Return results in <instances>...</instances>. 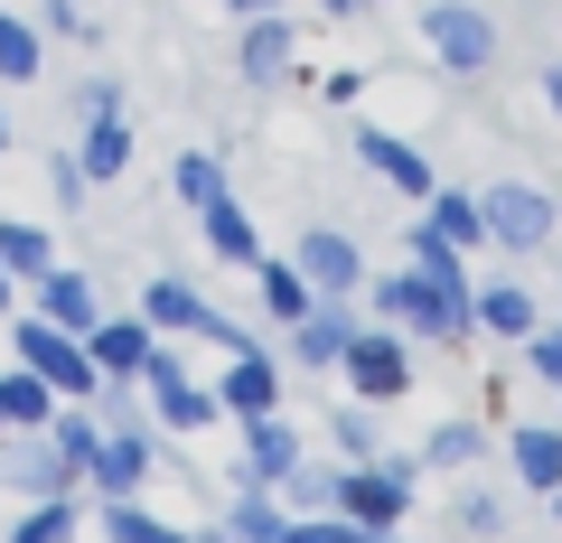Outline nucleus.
Instances as JSON below:
<instances>
[{
	"label": "nucleus",
	"instance_id": "1",
	"mask_svg": "<svg viewBox=\"0 0 562 543\" xmlns=\"http://www.w3.org/2000/svg\"><path fill=\"white\" fill-rule=\"evenodd\" d=\"M375 309H384V328H403V338H422V347H460V338H479V291H469V282L384 272V282H375Z\"/></svg>",
	"mask_w": 562,
	"mask_h": 543
},
{
	"label": "nucleus",
	"instance_id": "2",
	"mask_svg": "<svg viewBox=\"0 0 562 543\" xmlns=\"http://www.w3.org/2000/svg\"><path fill=\"white\" fill-rule=\"evenodd\" d=\"M413 487H422V460H366V468H347V487H338V516L357 524V534H394L403 524V506H413Z\"/></svg>",
	"mask_w": 562,
	"mask_h": 543
},
{
	"label": "nucleus",
	"instance_id": "3",
	"mask_svg": "<svg viewBox=\"0 0 562 543\" xmlns=\"http://www.w3.org/2000/svg\"><path fill=\"white\" fill-rule=\"evenodd\" d=\"M20 365L57 384V403H94V394H103L94 347H85L76 328H57V319H20Z\"/></svg>",
	"mask_w": 562,
	"mask_h": 543
},
{
	"label": "nucleus",
	"instance_id": "4",
	"mask_svg": "<svg viewBox=\"0 0 562 543\" xmlns=\"http://www.w3.org/2000/svg\"><path fill=\"white\" fill-rule=\"evenodd\" d=\"M422 47H431L450 76H487V66H497V20L469 10V0H431V10H422Z\"/></svg>",
	"mask_w": 562,
	"mask_h": 543
},
{
	"label": "nucleus",
	"instance_id": "5",
	"mask_svg": "<svg viewBox=\"0 0 562 543\" xmlns=\"http://www.w3.org/2000/svg\"><path fill=\"white\" fill-rule=\"evenodd\" d=\"M338 375L357 384V403H394L413 394V347H403V328H357L338 357Z\"/></svg>",
	"mask_w": 562,
	"mask_h": 543
},
{
	"label": "nucleus",
	"instance_id": "6",
	"mask_svg": "<svg viewBox=\"0 0 562 543\" xmlns=\"http://www.w3.org/2000/svg\"><path fill=\"white\" fill-rule=\"evenodd\" d=\"M487 244H506V253H543L553 244V197H543L535 179H506V188H487Z\"/></svg>",
	"mask_w": 562,
	"mask_h": 543
},
{
	"label": "nucleus",
	"instance_id": "7",
	"mask_svg": "<svg viewBox=\"0 0 562 543\" xmlns=\"http://www.w3.org/2000/svg\"><path fill=\"white\" fill-rule=\"evenodd\" d=\"M0 487H20L29 506H38V497H76V468H66V450L47 441V431H10V450H0Z\"/></svg>",
	"mask_w": 562,
	"mask_h": 543
},
{
	"label": "nucleus",
	"instance_id": "8",
	"mask_svg": "<svg viewBox=\"0 0 562 543\" xmlns=\"http://www.w3.org/2000/svg\"><path fill=\"white\" fill-rule=\"evenodd\" d=\"M150 468H160V450H150V431H103L94 441V460H85V487H94V497H140V478H150Z\"/></svg>",
	"mask_w": 562,
	"mask_h": 543
},
{
	"label": "nucleus",
	"instance_id": "9",
	"mask_svg": "<svg viewBox=\"0 0 562 543\" xmlns=\"http://www.w3.org/2000/svg\"><path fill=\"white\" fill-rule=\"evenodd\" d=\"M291 66H301V29L281 20V10H254L244 38H235V76H244V84H281Z\"/></svg>",
	"mask_w": 562,
	"mask_h": 543
},
{
	"label": "nucleus",
	"instance_id": "10",
	"mask_svg": "<svg viewBox=\"0 0 562 543\" xmlns=\"http://www.w3.org/2000/svg\"><path fill=\"white\" fill-rule=\"evenodd\" d=\"M216 403L235 412V422L281 412V365H272V347H235V357H225V375H216Z\"/></svg>",
	"mask_w": 562,
	"mask_h": 543
},
{
	"label": "nucleus",
	"instance_id": "11",
	"mask_svg": "<svg viewBox=\"0 0 562 543\" xmlns=\"http://www.w3.org/2000/svg\"><path fill=\"white\" fill-rule=\"evenodd\" d=\"M357 160L375 169V179L394 188V197H431V188H441V179H431V160H422L413 142H394L384 122H357Z\"/></svg>",
	"mask_w": 562,
	"mask_h": 543
},
{
	"label": "nucleus",
	"instance_id": "12",
	"mask_svg": "<svg viewBox=\"0 0 562 543\" xmlns=\"http://www.w3.org/2000/svg\"><path fill=\"white\" fill-rule=\"evenodd\" d=\"M291 262H301V272H310V291H319V301H347V291L366 282L357 244H347L338 225H310V235H301V253H291Z\"/></svg>",
	"mask_w": 562,
	"mask_h": 543
},
{
	"label": "nucleus",
	"instance_id": "13",
	"mask_svg": "<svg viewBox=\"0 0 562 543\" xmlns=\"http://www.w3.org/2000/svg\"><path fill=\"white\" fill-rule=\"evenodd\" d=\"M85 347H94V375L103 384H132L140 365H150V347H160V328H150V319H94Z\"/></svg>",
	"mask_w": 562,
	"mask_h": 543
},
{
	"label": "nucleus",
	"instance_id": "14",
	"mask_svg": "<svg viewBox=\"0 0 562 543\" xmlns=\"http://www.w3.org/2000/svg\"><path fill=\"white\" fill-rule=\"evenodd\" d=\"M347 338H357V309H347V301H310L301 319H291V357H301L310 375H319V365H338Z\"/></svg>",
	"mask_w": 562,
	"mask_h": 543
},
{
	"label": "nucleus",
	"instance_id": "15",
	"mask_svg": "<svg viewBox=\"0 0 562 543\" xmlns=\"http://www.w3.org/2000/svg\"><path fill=\"white\" fill-rule=\"evenodd\" d=\"M291 460H301V431L281 422V412H254L244 422V487H281Z\"/></svg>",
	"mask_w": 562,
	"mask_h": 543
},
{
	"label": "nucleus",
	"instance_id": "16",
	"mask_svg": "<svg viewBox=\"0 0 562 543\" xmlns=\"http://www.w3.org/2000/svg\"><path fill=\"white\" fill-rule=\"evenodd\" d=\"M140 319L160 328V338H198V328H206V301H198V282H179V272H160V282L140 291Z\"/></svg>",
	"mask_w": 562,
	"mask_h": 543
},
{
	"label": "nucleus",
	"instance_id": "17",
	"mask_svg": "<svg viewBox=\"0 0 562 543\" xmlns=\"http://www.w3.org/2000/svg\"><path fill=\"white\" fill-rule=\"evenodd\" d=\"M38 319H57V328H94L103 319V291H94V272H47L38 282Z\"/></svg>",
	"mask_w": 562,
	"mask_h": 543
},
{
	"label": "nucleus",
	"instance_id": "18",
	"mask_svg": "<svg viewBox=\"0 0 562 543\" xmlns=\"http://www.w3.org/2000/svg\"><path fill=\"white\" fill-rule=\"evenodd\" d=\"M57 422V384L29 375V365H10L0 375V431H47Z\"/></svg>",
	"mask_w": 562,
	"mask_h": 543
},
{
	"label": "nucleus",
	"instance_id": "19",
	"mask_svg": "<svg viewBox=\"0 0 562 543\" xmlns=\"http://www.w3.org/2000/svg\"><path fill=\"white\" fill-rule=\"evenodd\" d=\"M254 301L272 309L281 328H291L310 301H319V291H310V272H301V262H272V253H254Z\"/></svg>",
	"mask_w": 562,
	"mask_h": 543
},
{
	"label": "nucleus",
	"instance_id": "20",
	"mask_svg": "<svg viewBox=\"0 0 562 543\" xmlns=\"http://www.w3.org/2000/svg\"><path fill=\"white\" fill-rule=\"evenodd\" d=\"M338 487H347V468H319V460L301 450V460H291V478H281L272 497L291 506V516H338Z\"/></svg>",
	"mask_w": 562,
	"mask_h": 543
},
{
	"label": "nucleus",
	"instance_id": "21",
	"mask_svg": "<svg viewBox=\"0 0 562 543\" xmlns=\"http://www.w3.org/2000/svg\"><path fill=\"white\" fill-rule=\"evenodd\" d=\"M76 160H85V179H122V169H132V122H122V113H94V122H85V142H76Z\"/></svg>",
	"mask_w": 562,
	"mask_h": 543
},
{
	"label": "nucleus",
	"instance_id": "22",
	"mask_svg": "<svg viewBox=\"0 0 562 543\" xmlns=\"http://www.w3.org/2000/svg\"><path fill=\"white\" fill-rule=\"evenodd\" d=\"M422 225H431L441 244H460V253H479V244H487V206L469 197V188H431V216H422Z\"/></svg>",
	"mask_w": 562,
	"mask_h": 543
},
{
	"label": "nucleus",
	"instance_id": "23",
	"mask_svg": "<svg viewBox=\"0 0 562 543\" xmlns=\"http://www.w3.org/2000/svg\"><path fill=\"white\" fill-rule=\"evenodd\" d=\"M535 328H543V319H535V291H516V282H487V291H479V338H516V347H525Z\"/></svg>",
	"mask_w": 562,
	"mask_h": 543
},
{
	"label": "nucleus",
	"instance_id": "24",
	"mask_svg": "<svg viewBox=\"0 0 562 543\" xmlns=\"http://www.w3.org/2000/svg\"><path fill=\"white\" fill-rule=\"evenodd\" d=\"M225 543H291V506L272 487H244L235 516H225Z\"/></svg>",
	"mask_w": 562,
	"mask_h": 543
},
{
	"label": "nucleus",
	"instance_id": "25",
	"mask_svg": "<svg viewBox=\"0 0 562 543\" xmlns=\"http://www.w3.org/2000/svg\"><path fill=\"white\" fill-rule=\"evenodd\" d=\"M206 253H216V262H235V272H254L262 235H254V216H244L235 197H216V206H206Z\"/></svg>",
	"mask_w": 562,
	"mask_h": 543
},
{
	"label": "nucleus",
	"instance_id": "26",
	"mask_svg": "<svg viewBox=\"0 0 562 543\" xmlns=\"http://www.w3.org/2000/svg\"><path fill=\"white\" fill-rule=\"evenodd\" d=\"M103 543H198V534H179V524H160L140 497H103Z\"/></svg>",
	"mask_w": 562,
	"mask_h": 543
},
{
	"label": "nucleus",
	"instance_id": "27",
	"mask_svg": "<svg viewBox=\"0 0 562 543\" xmlns=\"http://www.w3.org/2000/svg\"><path fill=\"white\" fill-rule=\"evenodd\" d=\"M0 262H10L20 282H47V272H57V244H47V225H20V216H0Z\"/></svg>",
	"mask_w": 562,
	"mask_h": 543
},
{
	"label": "nucleus",
	"instance_id": "28",
	"mask_svg": "<svg viewBox=\"0 0 562 543\" xmlns=\"http://www.w3.org/2000/svg\"><path fill=\"white\" fill-rule=\"evenodd\" d=\"M516 478L543 487V497L562 487V431H553V422H525V431H516Z\"/></svg>",
	"mask_w": 562,
	"mask_h": 543
},
{
	"label": "nucleus",
	"instance_id": "29",
	"mask_svg": "<svg viewBox=\"0 0 562 543\" xmlns=\"http://www.w3.org/2000/svg\"><path fill=\"white\" fill-rule=\"evenodd\" d=\"M76 534H85V506L76 497H38L20 524H10V543H76Z\"/></svg>",
	"mask_w": 562,
	"mask_h": 543
},
{
	"label": "nucleus",
	"instance_id": "30",
	"mask_svg": "<svg viewBox=\"0 0 562 543\" xmlns=\"http://www.w3.org/2000/svg\"><path fill=\"white\" fill-rule=\"evenodd\" d=\"M328 431H338V460H347V468L384 460V422H375V403H347V412H328Z\"/></svg>",
	"mask_w": 562,
	"mask_h": 543
},
{
	"label": "nucleus",
	"instance_id": "31",
	"mask_svg": "<svg viewBox=\"0 0 562 543\" xmlns=\"http://www.w3.org/2000/svg\"><path fill=\"white\" fill-rule=\"evenodd\" d=\"M169 188H179V206H198V216H206L216 197H235V188H225V160H216V150H188V160L169 169Z\"/></svg>",
	"mask_w": 562,
	"mask_h": 543
},
{
	"label": "nucleus",
	"instance_id": "32",
	"mask_svg": "<svg viewBox=\"0 0 562 543\" xmlns=\"http://www.w3.org/2000/svg\"><path fill=\"white\" fill-rule=\"evenodd\" d=\"M47 66V38L29 20H10V10H0V84H29Z\"/></svg>",
	"mask_w": 562,
	"mask_h": 543
},
{
	"label": "nucleus",
	"instance_id": "33",
	"mask_svg": "<svg viewBox=\"0 0 562 543\" xmlns=\"http://www.w3.org/2000/svg\"><path fill=\"white\" fill-rule=\"evenodd\" d=\"M47 441H57V450H66V468L85 478V460H94V441H103L94 403H57V422H47Z\"/></svg>",
	"mask_w": 562,
	"mask_h": 543
},
{
	"label": "nucleus",
	"instance_id": "34",
	"mask_svg": "<svg viewBox=\"0 0 562 543\" xmlns=\"http://www.w3.org/2000/svg\"><path fill=\"white\" fill-rule=\"evenodd\" d=\"M469 460H479V422H441L422 441V468H469Z\"/></svg>",
	"mask_w": 562,
	"mask_h": 543
},
{
	"label": "nucleus",
	"instance_id": "35",
	"mask_svg": "<svg viewBox=\"0 0 562 543\" xmlns=\"http://www.w3.org/2000/svg\"><path fill=\"white\" fill-rule=\"evenodd\" d=\"M525 365H535L543 384H562V328H535V338H525Z\"/></svg>",
	"mask_w": 562,
	"mask_h": 543
},
{
	"label": "nucleus",
	"instance_id": "36",
	"mask_svg": "<svg viewBox=\"0 0 562 543\" xmlns=\"http://www.w3.org/2000/svg\"><path fill=\"white\" fill-rule=\"evenodd\" d=\"M85 188H94L85 160H47V197H57V206H85Z\"/></svg>",
	"mask_w": 562,
	"mask_h": 543
},
{
	"label": "nucleus",
	"instance_id": "37",
	"mask_svg": "<svg viewBox=\"0 0 562 543\" xmlns=\"http://www.w3.org/2000/svg\"><path fill=\"white\" fill-rule=\"evenodd\" d=\"M291 543H357L347 516H291Z\"/></svg>",
	"mask_w": 562,
	"mask_h": 543
},
{
	"label": "nucleus",
	"instance_id": "38",
	"mask_svg": "<svg viewBox=\"0 0 562 543\" xmlns=\"http://www.w3.org/2000/svg\"><path fill=\"white\" fill-rule=\"evenodd\" d=\"M76 113H85V122H94V113H122V84H113V76H85V84H76Z\"/></svg>",
	"mask_w": 562,
	"mask_h": 543
},
{
	"label": "nucleus",
	"instance_id": "39",
	"mask_svg": "<svg viewBox=\"0 0 562 543\" xmlns=\"http://www.w3.org/2000/svg\"><path fill=\"white\" fill-rule=\"evenodd\" d=\"M450 524H460V534H497V506H487V497H460V506H450Z\"/></svg>",
	"mask_w": 562,
	"mask_h": 543
},
{
	"label": "nucleus",
	"instance_id": "40",
	"mask_svg": "<svg viewBox=\"0 0 562 543\" xmlns=\"http://www.w3.org/2000/svg\"><path fill=\"white\" fill-rule=\"evenodd\" d=\"M47 29H57V38H85V29H94V10H85V0H47Z\"/></svg>",
	"mask_w": 562,
	"mask_h": 543
},
{
	"label": "nucleus",
	"instance_id": "41",
	"mask_svg": "<svg viewBox=\"0 0 562 543\" xmlns=\"http://www.w3.org/2000/svg\"><path fill=\"white\" fill-rule=\"evenodd\" d=\"M543 103H553V122H562V57L543 66Z\"/></svg>",
	"mask_w": 562,
	"mask_h": 543
},
{
	"label": "nucleus",
	"instance_id": "42",
	"mask_svg": "<svg viewBox=\"0 0 562 543\" xmlns=\"http://www.w3.org/2000/svg\"><path fill=\"white\" fill-rule=\"evenodd\" d=\"M357 10H366V0H319V20H357Z\"/></svg>",
	"mask_w": 562,
	"mask_h": 543
},
{
	"label": "nucleus",
	"instance_id": "43",
	"mask_svg": "<svg viewBox=\"0 0 562 543\" xmlns=\"http://www.w3.org/2000/svg\"><path fill=\"white\" fill-rule=\"evenodd\" d=\"M10 301H20V272H10V262H0V309H10Z\"/></svg>",
	"mask_w": 562,
	"mask_h": 543
},
{
	"label": "nucleus",
	"instance_id": "44",
	"mask_svg": "<svg viewBox=\"0 0 562 543\" xmlns=\"http://www.w3.org/2000/svg\"><path fill=\"white\" fill-rule=\"evenodd\" d=\"M225 10H235V20H254V10H281V0H225Z\"/></svg>",
	"mask_w": 562,
	"mask_h": 543
},
{
	"label": "nucleus",
	"instance_id": "45",
	"mask_svg": "<svg viewBox=\"0 0 562 543\" xmlns=\"http://www.w3.org/2000/svg\"><path fill=\"white\" fill-rule=\"evenodd\" d=\"M0 150H10V113H0Z\"/></svg>",
	"mask_w": 562,
	"mask_h": 543
},
{
	"label": "nucleus",
	"instance_id": "46",
	"mask_svg": "<svg viewBox=\"0 0 562 543\" xmlns=\"http://www.w3.org/2000/svg\"><path fill=\"white\" fill-rule=\"evenodd\" d=\"M357 543H394V534H357Z\"/></svg>",
	"mask_w": 562,
	"mask_h": 543
},
{
	"label": "nucleus",
	"instance_id": "47",
	"mask_svg": "<svg viewBox=\"0 0 562 543\" xmlns=\"http://www.w3.org/2000/svg\"><path fill=\"white\" fill-rule=\"evenodd\" d=\"M553 516H562V487H553Z\"/></svg>",
	"mask_w": 562,
	"mask_h": 543
}]
</instances>
